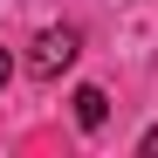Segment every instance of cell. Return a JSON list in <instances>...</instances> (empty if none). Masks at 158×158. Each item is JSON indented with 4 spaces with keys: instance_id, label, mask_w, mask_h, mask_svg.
Here are the masks:
<instances>
[{
    "instance_id": "cell-4",
    "label": "cell",
    "mask_w": 158,
    "mask_h": 158,
    "mask_svg": "<svg viewBox=\"0 0 158 158\" xmlns=\"http://www.w3.org/2000/svg\"><path fill=\"white\" fill-rule=\"evenodd\" d=\"M7 69H14V62H7V48H0V89H7Z\"/></svg>"
},
{
    "instance_id": "cell-1",
    "label": "cell",
    "mask_w": 158,
    "mask_h": 158,
    "mask_svg": "<svg viewBox=\"0 0 158 158\" xmlns=\"http://www.w3.org/2000/svg\"><path fill=\"white\" fill-rule=\"evenodd\" d=\"M76 55H83V35H76V28H41V35H35V55H28V69L41 76V83H55V76H62Z\"/></svg>"
},
{
    "instance_id": "cell-2",
    "label": "cell",
    "mask_w": 158,
    "mask_h": 158,
    "mask_svg": "<svg viewBox=\"0 0 158 158\" xmlns=\"http://www.w3.org/2000/svg\"><path fill=\"white\" fill-rule=\"evenodd\" d=\"M69 103H76V124H83V131H103V117H110V96H103V89H76Z\"/></svg>"
},
{
    "instance_id": "cell-3",
    "label": "cell",
    "mask_w": 158,
    "mask_h": 158,
    "mask_svg": "<svg viewBox=\"0 0 158 158\" xmlns=\"http://www.w3.org/2000/svg\"><path fill=\"white\" fill-rule=\"evenodd\" d=\"M138 151H144V158H158V131H144V138H138Z\"/></svg>"
}]
</instances>
